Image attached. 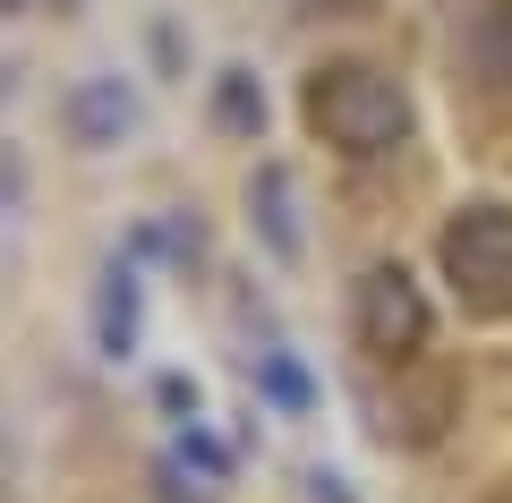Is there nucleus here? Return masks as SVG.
<instances>
[{
  "instance_id": "nucleus-1",
  "label": "nucleus",
  "mask_w": 512,
  "mask_h": 503,
  "mask_svg": "<svg viewBox=\"0 0 512 503\" xmlns=\"http://www.w3.org/2000/svg\"><path fill=\"white\" fill-rule=\"evenodd\" d=\"M308 120H316L325 145L376 162V154H393L410 137V94L384 69H367V60H333V69L308 77Z\"/></svg>"
},
{
  "instance_id": "nucleus-2",
  "label": "nucleus",
  "mask_w": 512,
  "mask_h": 503,
  "mask_svg": "<svg viewBox=\"0 0 512 503\" xmlns=\"http://www.w3.org/2000/svg\"><path fill=\"white\" fill-rule=\"evenodd\" d=\"M436 256H444V273H453V290L470 307H487V316L512 307V205H495V197L461 205V214L444 222Z\"/></svg>"
},
{
  "instance_id": "nucleus-3",
  "label": "nucleus",
  "mask_w": 512,
  "mask_h": 503,
  "mask_svg": "<svg viewBox=\"0 0 512 503\" xmlns=\"http://www.w3.org/2000/svg\"><path fill=\"white\" fill-rule=\"evenodd\" d=\"M427 342V299L419 282H410L402 265H376L359 282V350H376V359H410V350Z\"/></svg>"
},
{
  "instance_id": "nucleus-4",
  "label": "nucleus",
  "mask_w": 512,
  "mask_h": 503,
  "mask_svg": "<svg viewBox=\"0 0 512 503\" xmlns=\"http://www.w3.org/2000/svg\"><path fill=\"white\" fill-rule=\"evenodd\" d=\"M461 52H470V77L487 94H512V0H478Z\"/></svg>"
},
{
  "instance_id": "nucleus-5",
  "label": "nucleus",
  "mask_w": 512,
  "mask_h": 503,
  "mask_svg": "<svg viewBox=\"0 0 512 503\" xmlns=\"http://www.w3.org/2000/svg\"><path fill=\"white\" fill-rule=\"evenodd\" d=\"M69 128H77V137H86V145L120 137V128H128V94H120V86H86V94H77V103H69Z\"/></svg>"
},
{
  "instance_id": "nucleus-6",
  "label": "nucleus",
  "mask_w": 512,
  "mask_h": 503,
  "mask_svg": "<svg viewBox=\"0 0 512 503\" xmlns=\"http://www.w3.org/2000/svg\"><path fill=\"white\" fill-rule=\"evenodd\" d=\"M256 197H265V231H274V248L291 256V248H299V222H291V180H282V171H265V180H256Z\"/></svg>"
},
{
  "instance_id": "nucleus-7",
  "label": "nucleus",
  "mask_w": 512,
  "mask_h": 503,
  "mask_svg": "<svg viewBox=\"0 0 512 503\" xmlns=\"http://www.w3.org/2000/svg\"><path fill=\"white\" fill-rule=\"evenodd\" d=\"M214 111H222V128H256V120H265V94H256L248 77L231 69V77H222V103H214Z\"/></svg>"
},
{
  "instance_id": "nucleus-8",
  "label": "nucleus",
  "mask_w": 512,
  "mask_h": 503,
  "mask_svg": "<svg viewBox=\"0 0 512 503\" xmlns=\"http://www.w3.org/2000/svg\"><path fill=\"white\" fill-rule=\"evenodd\" d=\"M359 9H376V0H316V18H359Z\"/></svg>"
}]
</instances>
